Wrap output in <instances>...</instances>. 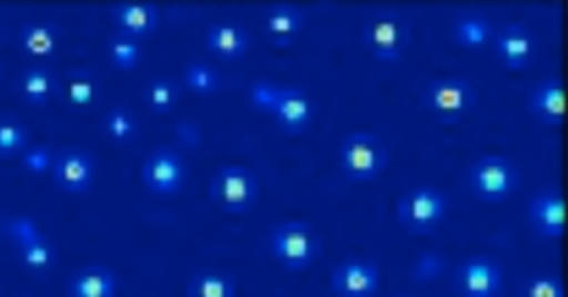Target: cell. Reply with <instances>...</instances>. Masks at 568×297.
I'll return each instance as SVG.
<instances>
[{"instance_id":"1","label":"cell","mask_w":568,"mask_h":297,"mask_svg":"<svg viewBox=\"0 0 568 297\" xmlns=\"http://www.w3.org/2000/svg\"><path fill=\"white\" fill-rule=\"evenodd\" d=\"M268 246L273 257L291 270H304L322 255V235L306 219H284L271 231Z\"/></svg>"},{"instance_id":"2","label":"cell","mask_w":568,"mask_h":297,"mask_svg":"<svg viewBox=\"0 0 568 297\" xmlns=\"http://www.w3.org/2000/svg\"><path fill=\"white\" fill-rule=\"evenodd\" d=\"M339 168L353 182H371L384 173L390 153L379 135L371 131H351L339 144Z\"/></svg>"},{"instance_id":"3","label":"cell","mask_w":568,"mask_h":297,"mask_svg":"<svg viewBox=\"0 0 568 297\" xmlns=\"http://www.w3.org/2000/svg\"><path fill=\"white\" fill-rule=\"evenodd\" d=\"M260 195L257 177L242 164H222L209 180L211 202L231 215L248 213Z\"/></svg>"},{"instance_id":"4","label":"cell","mask_w":568,"mask_h":297,"mask_svg":"<svg viewBox=\"0 0 568 297\" xmlns=\"http://www.w3.org/2000/svg\"><path fill=\"white\" fill-rule=\"evenodd\" d=\"M424 109L439 122H457L477 104V89L459 75H442L426 82L422 89Z\"/></svg>"},{"instance_id":"5","label":"cell","mask_w":568,"mask_h":297,"mask_svg":"<svg viewBox=\"0 0 568 297\" xmlns=\"http://www.w3.org/2000/svg\"><path fill=\"white\" fill-rule=\"evenodd\" d=\"M362 42L375 60L395 62L410 44V27L399 13L377 9L362 24Z\"/></svg>"},{"instance_id":"6","label":"cell","mask_w":568,"mask_h":297,"mask_svg":"<svg viewBox=\"0 0 568 297\" xmlns=\"http://www.w3.org/2000/svg\"><path fill=\"white\" fill-rule=\"evenodd\" d=\"M397 219L399 224L417 235L433 233L448 213V199L446 195L428 184H419L413 188H406L397 199Z\"/></svg>"},{"instance_id":"7","label":"cell","mask_w":568,"mask_h":297,"mask_svg":"<svg viewBox=\"0 0 568 297\" xmlns=\"http://www.w3.org/2000/svg\"><path fill=\"white\" fill-rule=\"evenodd\" d=\"M468 186L484 202H504L519 186V168L504 155H484L468 168Z\"/></svg>"},{"instance_id":"8","label":"cell","mask_w":568,"mask_h":297,"mask_svg":"<svg viewBox=\"0 0 568 297\" xmlns=\"http://www.w3.org/2000/svg\"><path fill=\"white\" fill-rule=\"evenodd\" d=\"M140 175L146 191L155 195H175L184 184L186 168L175 148L158 146L144 157Z\"/></svg>"},{"instance_id":"9","label":"cell","mask_w":568,"mask_h":297,"mask_svg":"<svg viewBox=\"0 0 568 297\" xmlns=\"http://www.w3.org/2000/svg\"><path fill=\"white\" fill-rule=\"evenodd\" d=\"M501 284V268L484 255L466 257L453 275V286L459 297H497Z\"/></svg>"},{"instance_id":"10","label":"cell","mask_w":568,"mask_h":297,"mask_svg":"<svg viewBox=\"0 0 568 297\" xmlns=\"http://www.w3.org/2000/svg\"><path fill=\"white\" fill-rule=\"evenodd\" d=\"M95 175L93 157L78 146H64L53 153L51 177L55 186L69 195H82L91 188Z\"/></svg>"},{"instance_id":"11","label":"cell","mask_w":568,"mask_h":297,"mask_svg":"<svg viewBox=\"0 0 568 297\" xmlns=\"http://www.w3.org/2000/svg\"><path fill=\"white\" fill-rule=\"evenodd\" d=\"M379 288V268L368 259H344L331 273L337 297H373Z\"/></svg>"},{"instance_id":"12","label":"cell","mask_w":568,"mask_h":297,"mask_svg":"<svg viewBox=\"0 0 568 297\" xmlns=\"http://www.w3.org/2000/svg\"><path fill=\"white\" fill-rule=\"evenodd\" d=\"M495 55L508 69H524L535 53V35L521 22H506L493 31Z\"/></svg>"},{"instance_id":"13","label":"cell","mask_w":568,"mask_h":297,"mask_svg":"<svg viewBox=\"0 0 568 297\" xmlns=\"http://www.w3.org/2000/svg\"><path fill=\"white\" fill-rule=\"evenodd\" d=\"M528 222L544 237H561L566 226V206L557 188H544L528 202Z\"/></svg>"},{"instance_id":"14","label":"cell","mask_w":568,"mask_h":297,"mask_svg":"<svg viewBox=\"0 0 568 297\" xmlns=\"http://www.w3.org/2000/svg\"><path fill=\"white\" fill-rule=\"evenodd\" d=\"M271 115L286 133H302L313 120V102L300 86H280Z\"/></svg>"},{"instance_id":"15","label":"cell","mask_w":568,"mask_h":297,"mask_svg":"<svg viewBox=\"0 0 568 297\" xmlns=\"http://www.w3.org/2000/svg\"><path fill=\"white\" fill-rule=\"evenodd\" d=\"M115 273L104 264H84L67 279V297H115Z\"/></svg>"},{"instance_id":"16","label":"cell","mask_w":568,"mask_h":297,"mask_svg":"<svg viewBox=\"0 0 568 297\" xmlns=\"http://www.w3.org/2000/svg\"><path fill=\"white\" fill-rule=\"evenodd\" d=\"M109 13L118 33L135 40L153 33L160 22V11L153 2H118Z\"/></svg>"},{"instance_id":"17","label":"cell","mask_w":568,"mask_h":297,"mask_svg":"<svg viewBox=\"0 0 568 297\" xmlns=\"http://www.w3.org/2000/svg\"><path fill=\"white\" fill-rule=\"evenodd\" d=\"M530 113L544 124H561L564 120V84L559 78L539 80L528 95Z\"/></svg>"},{"instance_id":"18","label":"cell","mask_w":568,"mask_h":297,"mask_svg":"<svg viewBox=\"0 0 568 297\" xmlns=\"http://www.w3.org/2000/svg\"><path fill=\"white\" fill-rule=\"evenodd\" d=\"M304 22H306L304 11L291 2H275L266 7L264 20H262L266 35L277 44L291 42L302 31Z\"/></svg>"},{"instance_id":"19","label":"cell","mask_w":568,"mask_h":297,"mask_svg":"<svg viewBox=\"0 0 568 297\" xmlns=\"http://www.w3.org/2000/svg\"><path fill=\"white\" fill-rule=\"evenodd\" d=\"M204 40H206V47H209L215 55H220V58H224V60L242 58V55L246 53V49H248V42H251L248 33H246V29H244L242 24H237V22H226V20L213 22V24L206 29Z\"/></svg>"},{"instance_id":"20","label":"cell","mask_w":568,"mask_h":297,"mask_svg":"<svg viewBox=\"0 0 568 297\" xmlns=\"http://www.w3.org/2000/svg\"><path fill=\"white\" fill-rule=\"evenodd\" d=\"M58 29L49 22H27L18 33L20 49L36 60L51 58L58 51Z\"/></svg>"},{"instance_id":"21","label":"cell","mask_w":568,"mask_h":297,"mask_svg":"<svg viewBox=\"0 0 568 297\" xmlns=\"http://www.w3.org/2000/svg\"><path fill=\"white\" fill-rule=\"evenodd\" d=\"M55 75L51 73L49 66L44 64H33V66H27L20 75V82H18V89H20V95L27 104L31 106H44L49 102V98L53 95L55 91Z\"/></svg>"},{"instance_id":"22","label":"cell","mask_w":568,"mask_h":297,"mask_svg":"<svg viewBox=\"0 0 568 297\" xmlns=\"http://www.w3.org/2000/svg\"><path fill=\"white\" fill-rule=\"evenodd\" d=\"M235 279L220 270H197L186 281V297H235Z\"/></svg>"},{"instance_id":"23","label":"cell","mask_w":568,"mask_h":297,"mask_svg":"<svg viewBox=\"0 0 568 297\" xmlns=\"http://www.w3.org/2000/svg\"><path fill=\"white\" fill-rule=\"evenodd\" d=\"M453 38L457 44H464V47H481L486 44L490 38H493V24L486 16L481 13H473V11H466V13H459L455 20H453Z\"/></svg>"},{"instance_id":"24","label":"cell","mask_w":568,"mask_h":297,"mask_svg":"<svg viewBox=\"0 0 568 297\" xmlns=\"http://www.w3.org/2000/svg\"><path fill=\"white\" fill-rule=\"evenodd\" d=\"M18 257L22 262L24 268H29L31 273H47L55 266L58 253L55 246L51 244V239L47 235L18 246Z\"/></svg>"},{"instance_id":"25","label":"cell","mask_w":568,"mask_h":297,"mask_svg":"<svg viewBox=\"0 0 568 297\" xmlns=\"http://www.w3.org/2000/svg\"><path fill=\"white\" fill-rule=\"evenodd\" d=\"M142 98L153 113H169L180 98V89H178L175 80H171L166 75H158L144 84Z\"/></svg>"},{"instance_id":"26","label":"cell","mask_w":568,"mask_h":297,"mask_svg":"<svg viewBox=\"0 0 568 297\" xmlns=\"http://www.w3.org/2000/svg\"><path fill=\"white\" fill-rule=\"evenodd\" d=\"M67 102L75 109H87L98 98V80L89 71H73L64 82Z\"/></svg>"},{"instance_id":"27","label":"cell","mask_w":568,"mask_h":297,"mask_svg":"<svg viewBox=\"0 0 568 297\" xmlns=\"http://www.w3.org/2000/svg\"><path fill=\"white\" fill-rule=\"evenodd\" d=\"M102 129L104 133L115 142V144H126L135 137L138 133V122L135 115L124 109V106H111L104 117H102Z\"/></svg>"},{"instance_id":"28","label":"cell","mask_w":568,"mask_h":297,"mask_svg":"<svg viewBox=\"0 0 568 297\" xmlns=\"http://www.w3.org/2000/svg\"><path fill=\"white\" fill-rule=\"evenodd\" d=\"M29 146L27 126L13 115H0V157L20 155Z\"/></svg>"},{"instance_id":"29","label":"cell","mask_w":568,"mask_h":297,"mask_svg":"<svg viewBox=\"0 0 568 297\" xmlns=\"http://www.w3.org/2000/svg\"><path fill=\"white\" fill-rule=\"evenodd\" d=\"M184 84L202 95L215 93L222 86V78L220 73L204 60H191L184 66Z\"/></svg>"},{"instance_id":"30","label":"cell","mask_w":568,"mask_h":297,"mask_svg":"<svg viewBox=\"0 0 568 297\" xmlns=\"http://www.w3.org/2000/svg\"><path fill=\"white\" fill-rule=\"evenodd\" d=\"M106 53H109V60L115 69L120 71H131L135 69V64L140 62V47H138V40L135 38H129V35H122V33H115L109 38L106 42Z\"/></svg>"},{"instance_id":"31","label":"cell","mask_w":568,"mask_h":297,"mask_svg":"<svg viewBox=\"0 0 568 297\" xmlns=\"http://www.w3.org/2000/svg\"><path fill=\"white\" fill-rule=\"evenodd\" d=\"M519 297H564V281L559 275L537 273L524 281Z\"/></svg>"},{"instance_id":"32","label":"cell","mask_w":568,"mask_h":297,"mask_svg":"<svg viewBox=\"0 0 568 297\" xmlns=\"http://www.w3.org/2000/svg\"><path fill=\"white\" fill-rule=\"evenodd\" d=\"M4 233L11 237V242L16 244V248L22 246V244H29V242H33V239H38V237L44 235V233L40 231L38 222L31 219V217H27V215L11 217V219L4 224Z\"/></svg>"},{"instance_id":"33","label":"cell","mask_w":568,"mask_h":297,"mask_svg":"<svg viewBox=\"0 0 568 297\" xmlns=\"http://www.w3.org/2000/svg\"><path fill=\"white\" fill-rule=\"evenodd\" d=\"M20 162H22V166H24L31 175L51 173L53 151L47 148V146H42V144H29V146L20 153Z\"/></svg>"},{"instance_id":"34","label":"cell","mask_w":568,"mask_h":297,"mask_svg":"<svg viewBox=\"0 0 568 297\" xmlns=\"http://www.w3.org/2000/svg\"><path fill=\"white\" fill-rule=\"evenodd\" d=\"M277 95H280V84L268 82V80H255L248 89L251 104L260 111H266V113H273Z\"/></svg>"},{"instance_id":"35","label":"cell","mask_w":568,"mask_h":297,"mask_svg":"<svg viewBox=\"0 0 568 297\" xmlns=\"http://www.w3.org/2000/svg\"><path fill=\"white\" fill-rule=\"evenodd\" d=\"M395 297H417V295H395Z\"/></svg>"}]
</instances>
